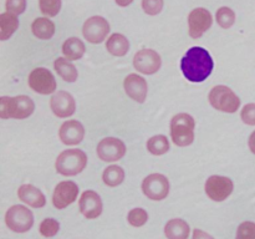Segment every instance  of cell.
<instances>
[{
  "instance_id": "cell-1",
  "label": "cell",
  "mask_w": 255,
  "mask_h": 239,
  "mask_svg": "<svg viewBox=\"0 0 255 239\" xmlns=\"http://www.w3.org/2000/svg\"><path fill=\"white\" fill-rule=\"evenodd\" d=\"M214 62L206 49L191 47L181 60V70L184 77L191 82H203L212 74Z\"/></svg>"
},
{
  "instance_id": "cell-2",
  "label": "cell",
  "mask_w": 255,
  "mask_h": 239,
  "mask_svg": "<svg viewBox=\"0 0 255 239\" xmlns=\"http://www.w3.org/2000/svg\"><path fill=\"white\" fill-rule=\"evenodd\" d=\"M34 101L25 95L15 97L2 96L0 99V117L4 120L27 119L34 114Z\"/></svg>"
},
{
  "instance_id": "cell-3",
  "label": "cell",
  "mask_w": 255,
  "mask_h": 239,
  "mask_svg": "<svg viewBox=\"0 0 255 239\" xmlns=\"http://www.w3.org/2000/svg\"><path fill=\"white\" fill-rule=\"evenodd\" d=\"M86 164L87 154L81 149L72 148L65 149L64 152L59 154L55 167H56L57 173L70 177L81 173L85 167H86Z\"/></svg>"
},
{
  "instance_id": "cell-4",
  "label": "cell",
  "mask_w": 255,
  "mask_h": 239,
  "mask_svg": "<svg viewBox=\"0 0 255 239\" xmlns=\"http://www.w3.org/2000/svg\"><path fill=\"white\" fill-rule=\"evenodd\" d=\"M194 119L188 114H178L171 121V137L176 146L186 147L194 141Z\"/></svg>"
},
{
  "instance_id": "cell-5",
  "label": "cell",
  "mask_w": 255,
  "mask_h": 239,
  "mask_svg": "<svg viewBox=\"0 0 255 239\" xmlns=\"http://www.w3.org/2000/svg\"><path fill=\"white\" fill-rule=\"evenodd\" d=\"M208 99L214 109L227 114H234L241 106V99L234 94L233 90L224 85L214 86L209 92Z\"/></svg>"
},
{
  "instance_id": "cell-6",
  "label": "cell",
  "mask_w": 255,
  "mask_h": 239,
  "mask_svg": "<svg viewBox=\"0 0 255 239\" xmlns=\"http://www.w3.org/2000/svg\"><path fill=\"white\" fill-rule=\"evenodd\" d=\"M5 223L15 233H26L34 226V214L24 206H12L5 214Z\"/></svg>"
},
{
  "instance_id": "cell-7",
  "label": "cell",
  "mask_w": 255,
  "mask_h": 239,
  "mask_svg": "<svg viewBox=\"0 0 255 239\" xmlns=\"http://www.w3.org/2000/svg\"><path fill=\"white\" fill-rule=\"evenodd\" d=\"M142 191L152 201H162L169 193V181L161 173H152L142 182Z\"/></svg>"
},
{
  "instance_id": "cell-8",
  "label": "cell",
  "mask_w": 255,
  "mask_h": 239,
  "mask_svg": "<svg viewBox=\"0 0 255 239\" xmlns=\"http://www.w3.org/2000/svg\"><path fill=\"white\" fill-rule=\"evenodd\" d=\"M27 84L32 91L41 95L54 94L56 90V80L54 75L45 67H37L32 70L29 75Z\"/></svg>"
},
{
  "instance_id": "cell-9",
  "label": "cell",
  "mask_w": 255,
  "mask_h": 239,
  "mask_svg": "<svg viewBox=\"0 0 255 239\" xmlns=\"http://www.w3.org/2000/svg\"><path fill=\"white\" fill-rule=\"evenodd\" d=\"M234 189L233 181L224 176H211L206 182V193L212 201L223 202Z\"/></svg>"
},
{
  "instance_id": "cell-10",
  "label": "cell",
  "mask_w": 255,
  "mask_h": 239,
  "mask_svg": "<svg viewBox=\"0 0 255 239\" xmlns=\"http://www.w3.org/2000/svg\"><path fill=\"white\" fill-rule=\"evenodd\" d=\"M126 154V144L116 137H106L97 144V156L105 162L120 161Z\"/></svg>"
},
{
  "instance_id": "cell-11",
  "label": "cell",
  "mask_w": 255,
  "mask_h": 239,
  "mask_svg": "<svg viewBox=\"0 0 255 239\" xmlns=\"http://www.w3.org/2000/svg\"><path fill=\"white\" fill-rule=\"evenodd\" d=\"M110 32V24L105 17L92 16L86 20L82 27L85 39L91 44H100L106 39Z\"/></svg>"
},
{
  "instance_id": "cell-12",
  "label": "cell",
  "mask_w": 255,
  "mask_h": 239,
  "mask_svg": "<svg viewBox=\"0 0 255 239\" xmlns=\"http://www.w3.org/2000/svg\"><path fill=\"white\" fill-rule=\"evenodd\" d=\"M162 59L154 50H139L133 57V66L137 71L144 75H153L161 69Z\"/></svg>"
},
{
  "instance_id": "cell-13",
  "label": "cell",
  "mask_w": 255,
  "mask_h": 239,
  "mask_svg": "<svg viewBox=\"0 0 255 239\" xmlns=\"http://www.w3.org/2000/svg\"><path fill=\"white\" fill-rule=\"evenodd\" d=\"M213 24L211 12L204 7H197L189 12L188 26L189 35L193 39H199Z\"/></svg>"
},
{
  "instance_id": "cell-14",
  "label": "cell",
  "mask_w": 255,
  "mask_h": 239,
  "mask_svg": "<svg viewBox=\"0 0 255 239\" xmlns=\"http://www.w3.org/2000/svg\"><path fill=\"white\" fill-rule=\"evenodd\" d=\"M77 196H79V187L75 182H60L55 187L54 194H52V204L55 206V208L64 209L71 203H74Z\"/></svg>"
},
{
  "instance_id": "cell-15",
  "label": "cell",
  "mask_w": 255,
  "mask_h": 239,
  "mask_svg": "<svg viewBox=\"0 0 255 239\" xmlns=\"http://www.w3.org/2000/svg\"><path fill=\"white\" fill-rule=\"evenodd\" d=\"M50 107L55 116L60 117V119H66L75 114L76 102H75L74 96L69 92L57 91L50 99Z\"/></svg>"
},
{
  "instance_id": "cell-16",
  "label": "cell",
  "mask_w": 255,
  "mask_h": 239,
  "mask_svg": "<svg viewBox=\"0 0 255 239\" xmlns=\"http://www.w3.org/2000/svg\"><path fill=\"white\" fill-rule=\"evenodd\" d=\"M79 208L87 219H95L102 213V199L95 191H85L80 197Z\"/></svg>"
},
{
  "instance_id": "cell-17",
  "label": "cell",
  "mask_w": 255,
  "mask_h": 239,
  "mask_svg": "<svg viewBox=\"0 0 255 239\" xmlns=\"http://www.w3.org/2000/svg\"><path fill=\"white\" fill-rule=\"evenodd\" d=\"M59 137L61 142L67 146L79 144L85 137V128L77 120H69L64 122L59 129Z\"/></svg>"
},
{
  "instance_id": "cell-18",
  "label": "cell",
  "mask_w": 255,
  "mask_h": 239,
  "mask_svg": "<svg viewBox=\"0 0 255 239\" xmlns=\"http://www.w3.org/2000/svg\"><path fill=\"white\" fill-rule=\"evenodd\" d=\"M124 87L129 99L134 100L139 104H143L147 97V92H148L147 81L143 77L137 74H129L125 79Z\"/></svg>"
},
{
  "instance_id": "cell-19",
  "label": "cell",
  "mask_w": 255,
  "mask_h": 239,
  "mask_svg": "<svg viewBox=\"0 0 255 239\" xmlns=\"http://www.w3.org/2000/svg\"><path fill=\"white\" fill-rule=\"evenodd\" d=\"M17 197L32 208H41L46 204V198H45L44 193L31 184L20 186L17 189Z\"/></svg>"
},
{
  "instance_id": "cell-20",
  "label": "cell",
  "mask_w": 255,
  "mask_h": 239,
  "mask_svg": "<svg viewBox=\"0 0 255 239\" xmlns=\"http://www.w3.org/2000/svg\"><path fill=\"white\" fill-rule=\"evenodd\" d=\"M189 232V224L181 218L171 219L164 227V234L168 239H188Z\"/></svg>"
},
{
  "instance_id": "cell-21",
  "label": "cell",
  "mask_w": 255,
  "mask_h": 239,
  "mask_svg": "<svg viewBox=\"0 0 255 239\" xmlns=\"http://www.w3.org/2000/svg\"><path fill=\"white\" fill-rule=\"evenodd\" d=\"M31 31L37 39L49 40L55 34V24L47 17H37L32 21Z\"/></svg>"
},
{
  "instance_id": "cell-22",
  "label": "cell",
  "mask_w": 255,
  "mask_h": 239,
  "mask_svg": "<svg viewBox=\"0 0 255 239\" xmlns=\"http://www.w3.org/2000/svg\"><path fill=\"white\" fill-rule=\"evenodd\" d=\"M106 49L114 56H125L129 50V41L122 34H112L106 42Z\"/></svg>"
},
{
  "instance_id": "cell-23",
  "label": "cell",
  "mask_w": 255,
  "mask_h": 239,
  "mask_svg": "<svg viewBox=\"0 0 255 239\" xmlns=\"http://www.w3.org/2000/svg\"><path fill=\"white\" fill-rule=\"evenodd\" d=\"M85 51H86V46L77 37H69L64 42V45H62V52H64L66 59L70 60V61L81 59L84 56Z\"/></svg>"
},
{
  "instance_id": "cell-24",
  "label": "cell",
  "mask_w": 255,
  "mask_h": 239,
  "mask_svg": "<svg viewBox=\"0 0 255 239\" xmlns=\"http://www.w3.org/2000/svg\"><path fill=\"white\" fill-rule=\"evenodd\" d=\"M54 66L57 74L60 75V77L66 82H75L77 80L79 72H77L76 66L71 64V61H69L67 59L59 57V59L55 60Z\"/></svg>"
},
{
  "instance_id": "cell-25",
  "label": "cell",
  "mask_w": 255,
  "mask_h": 239,
  "mask_svg": "<svg viewBox=\"0 0 255 239\" xmlns=\"http://www.w3.org/2000/svg\"><path fill=\"white\" fill-rule=\"evenodd\" d=\"M19 27V20L14 14L2 12L0 15V40L5 41L9 39Z\"/></svg>"
},
{
  "instance_id": "cell-26",
  "label": "cell",
  "mask_w": 255,
  "mask_h": 239,
  "mask_svg": "<svg viewBox=\"0 0 255 239\" xmlns=\"http://www.w3.org/2000/svg\"><path fill=\"white\" fill-rule=\"evenodd\" d=\"M147 149L154 156H162L169 151V141L164 134H157L147 141Z\"/></svg>"
},
{
  "instance_id": "cell-27",
  "label": "cell",
  "mask_w": 255,
  "mask_h": 239,
  "mask_svg": "<svg viewBox=\"0 0 255 239\" xmlns=\"http://www.w3.org/2000/svg\"><path fill=\"white\" fill-rule=\"evenodd\" d=\"M105 184L109 187H117L124 182L125 179V171L120 166H109L105 168L104 174H102Z\"/></svg>"
},
{
  "instance_id": "cell-28",
  "label": "cell",
  "mask_w": 255,
  "mask_h": 239,
  "mask_svg": "<svg viewBox=\"0 0 255 239\" xmlns=\"http://www.w3.org/2000/svg\"><path fill=\"white\" fill-rule=\"evenodd\" d=\"M216 19L219 26L223 27V29H229L236 22V14L231 7L223 6L217 11Z\"/></svg>"
},
{
  "instance_id": "cell-29",
  "label": "cell",
  "mask_w": 255,
  "mask_h": 239,
  "mask_svg": "<svg viewBox=\"0 0 255 239\" xmlns=\"http://www.w3.org/2000/svg\"><path fill=\"white\" fill-rule=\"evenodd\" d=\"M60 229V223L54 218H46L40 223L39 232L42 237L45 238H51V237L56 236L57 232Z\"/></svg>"
},
{
  "instance_id": "cell-30",
  "label": "cell",
  "mask_w": 255,
  "mask_h": 239,
  "mask_svg": "<svg viewBox=\"0 0 255 239\" xmlns=\"http://www.w3.org/2000/svg\"><path fill=\"white\" fill-rule=\"evenodd\" d=\"M127 221L132 227H142L148 221V213L143 208H133L127 214Z\"/></svg>"
},
{
  "instance_id": "cell-31",
  "label": "cell",
  "mask_w": 255,
  "mask_h": 239,
  "mask_svg": "<svg viewBox=\"0 0 255 239\" xmlns=\"http://www.w3.org/2000/svg\"><path fill=\"white\" fill-rule=\"evenodd\" d=\"M39 6L46 16H56L61 10V0H39Z\"/></svg>"
},
{
  "instance_id": "cell-32",
  "label": "cell",
  "mask_w": 255,
  "mask_h": 239,
  "mask_svg": "<svg viewBox=\"0 0 255 239\" xmlns=\"http://www.w3.org/2000/svg\"><path fill=\"white\" fill-rule=\"evenodd\" d=\"M236 239H255L254 222H243L237 229Z\"/></svg>"
},
{
  "instance_id": "cell-33",
  "label": "cell",
  "mask_w": 255,
  "mask_h": 239,
  "mask_svg": "<svg viewBox=\"0 0 255 239\" xmlns=\"http://www.w3.org/2000/svg\"><path fill=\"white\" fill-rule=\"evenodd\" d=\"M142 9L148 15H157L163 9V0H142Z\"/></svg>"
},
{
  "instance_id": "cell-34",
  "label": "cell",
  "mask_w": 255,
  "mask_h": 239,
  "mask_svg": "<svg viewBox=\"0 0 255 239\" xmlns=\"http://www.w3.org/2000/svg\"><path fill=\"white\" fill-rule=\"evenodd\" d=\"M5 7H6V11L10 12V14H22L26 9V0H6Z\"/></svg>"
},
{
  "instance_id": "cell-35",
  "label": "cell",
  "mask_w": 255,
  "mask_h": 239,
  "mask_svg": "<svg viewBox=\"0 0 255 239\" xmlns=\"http://www.w3.org/2000/svg\"><path fill=\"white\" fill-rule=\"evenodd\" d=\"M241 117L244 123L249 126H255V104H248L243 107Z\"/></svg>"
},
{
  "instance_id": "cell-36",
  "label": "cell",
  "mask_w": 255,
  "mask_h": 239,
  "mask_svg": "<svg viewBox=\"0 0 255 239\" xmlns=\"http://www.w3.org/2000/svg\"><path fill=\"white\" fill-rule=\"evenodd\" d=\"M193 239H214L211 234L206 233L202 229H194L193 231Z\"/></svg>"
},
{
  "instance_id": "cell-37",
  "label": "cell",
  "mask_w": 255,
  "mask_h": 239,
  "mask_svg": "<svg viewBox=\"0 0 255 239\" xmlns=\"http://www.w3.org/2000/svg\"><path fill=\"white\" fill-rule=\"evenodd\" d=\"M248 144H249V149H251V151L255 154V131L251 134V136H249Z\"/></svg>"
},
{
  "instance_id": "cell-38",
  "label": "cell",
  "mask_w": 255,
  "mask_h": 239,
  "mask_svg": "<svg viewBox=\"0 0 255 239\" xmlns=\"http://www.w3.org/2000/svg\"><path fill=\"white\" fill-rule=\"evenodd\" d=\"M132 1H133V0H116L117 5H120V6H124V7L128 6Z\"/></svg>"
}]
</instances>
